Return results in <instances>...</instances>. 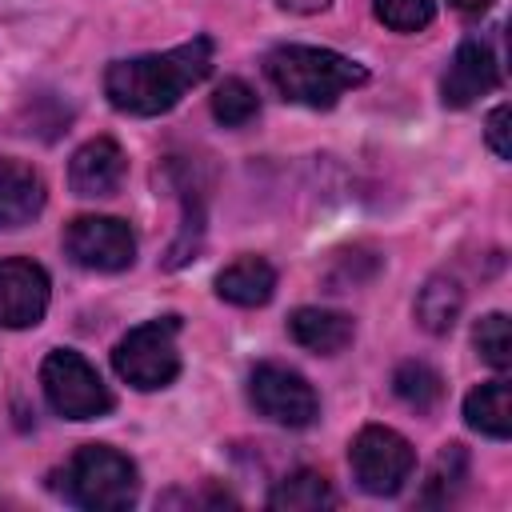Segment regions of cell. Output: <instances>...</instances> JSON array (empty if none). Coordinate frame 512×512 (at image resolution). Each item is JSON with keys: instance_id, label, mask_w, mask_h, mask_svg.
Returning a JSON list of instances; mask_svg holds the SVG:
<instances>
[{"instance_id": "6da1fadb", "label": "cell", "mask_w": 512, "mask_h": 512, "mask_svg": "<svg viewBox=\"0 0 512 512\" xmlns=\"http://www.w3.org/2000/svg\"><path fill=\"white\" fill-rule=\"evenodd\" d=\"M212 52H216L212 36H192L168 52L112 60L104 72V96L116 112L160 116V112L176 108L180 96L212 72Z\"/></svg>"}, {"instance_id": "7a4b0ae2", "label": "cell", "mask_w": 512, "mask_h": 512, "mask_svg": "<svg viewBox=\"0 0 512 512\" xmlns=\"http://www.w3.org/2000/svg\"><path fill=\"white\" fill-rule=\"evenodd\" d=\"M264 72L272 88L304 108H332L348 88H360L368 80V68L332 52V48H312V44H280L268 52Z\"/></svg>"}, {"instance_id": "3957f363", "label": "cell", "mask_w": 512, "mask_h": 512, "mask_svg": "<svg viewBox=\"0 0 512 512\" xmlns=\"http://www.w3.org/2000/svg\"><path fill=\"white\" fill-rule=\"evenodd\" d=\"M136 492H140L136 464L108 444L76 448L60 472V496L88 512H124L136 504Z\"/></svg>"}, {"instance_id": "277c9868", "label": "cell", "mask_w": 512, "mask_h": 512, "mask_svg": "<svg viewBox=\"0 0 512 512\" xmlns=\"http://www.w3.org/2000/svg\"><path fill=\"white\" fill-rule=\"evenodd\" d=\"M176 336H180V316H156L136 324L128 336H120V344L112 348V368L124 384H132L136 392H156L168 388L180 376V352H176Z\"/></svg>"}, {"instance_id": "5b68a950", "label": "cell", "mask_w": 512, "mask_h": 512, "mask_svg": "<svg viewBox=\"0 0 512 512\" xmlns=\"http://www.w3.org/2000/svg\"><path fill=\"white\" fill-rule=\"evenodd\" d=\"M40 388L56 416L64 420H100L112 412V392L100 372L72 348H56L40 364Z\"/></svg>"}, {"instance_id": "8992f818", "label": "cell", "mask_w": 512, "mask_h": 512, "mask_svg": "<svg viewBox=\"0 0 512 512\" xmlns=\"http://www.w3.org/2000/svg\"><path fill=\"white\" fill-rule=\"evenodd\" d=\"M348 464H352V480L368 496H396L416 468V452L396 428L368 424L352 436Z\"/></svg>"}, {"instance_id": "52a82bcc", "label": "cell", "mask_w": 512, "mask_h": 512, "mask_svg": "<svg viewBox=\"0 0 512 512\" xmlns=\"http://www.w3.org/2000/svg\"><path fill=\"white\" fill-rule=\"evenodd\" d=\"M248 400L264 420H272L280 428H308L320 416L316 388L296 368H284L272 360H264L248 372Z\"/></svg>"}, {"instance_id": "ba28073f", "label": "cell", "mask_w": 512, "mask_h": 512, "mask_svg": "<svg viewBox=\"0 0 512 512\" xmlns=\"http://www.w3.org/2000/svg\"><path fill=\"white\" fill-rule=\"evenodd\" d=\"M64 252L88 272H124L136 260V236L116 216H76L64 228Z\"/></svg>"}, {"instance_id": "9c48e42d", "label": "cell", "mask_w": 512, "mask_h": 512, "mask_svg": "<svg viewBox=\"0 0 512 512\" xmlns=\"http://www.w3.org/2000/svg\"><path fill=\"white\" fill-rule=\"evenodd\" d=\"M48 312V272L36 260H0V328H36Z\"/></svg>"}, {"instance_id": "30bf717a", "label": "cell", "mask_w": 512, "mask_h": 512, "mask_svg": "<svg viewBox=\"0 0 512 512\" xmlns=\"http://www.w3.org/2000/svg\"><path fill=\"white\" fill-rule=\"evenodd\" d=\"M500 84V64L484 40H464L452 52V64L440 80V100L448 108H468L472 100L488 96Z\"/></svg>"}, {"instance_id": "8fae6325", "label": "cell", "mask_w": 512, "mask_h": 512, "mask_svg": "<svg viewBox=\"0 0 512 512\" xmlns=\"http://www.w3.org/2000/svg\"><path fill=\"white\" fill-rule=\"evenodd\" d=\"M124 172H128L124 148L112 136H96V140L76 148V156L68 164V184H72L76 196L100 200V196H112L124 184Z\"/></svg>"}, {"instance_id": "7c38bea8", "label": "cell", "mask_w": 512, "mask_h": 512, "mask_svg": "<svg viewBox=\"0 0 512 512\" xmlns=\"http://www.w3.org/2000/svg\"><path fill=\"white\" fill-rule=\"evenodd\" d=\"M44 176L12 156H0V228H24L44 212Z\"/></svg>"}, {"instance_id": "4fadbf2b", "label": "cell", "mask_w": 512, "mask_h": 512, "mask_svg": "<svg viewBox=\"0 0 512 512\" xmlns=\"http://www.w3.org/2000/svg\"><path fill=\"white\" fill-rule=\"evenodd\" d=\"M164 172H168V184L184 196V224H180V236H176V244L168 248V260H164V268H180V264L196 260V252H200V244H204V192H200V184L192 180V168H188V164L168 160Z\"/></svg>"}, {"instance_id": "5bb4252c", "label": "cell", "mask_w": 512, "mask_h": 512, "mask_svg": "<svg viewBox=\"0 0 512 512\" xmlns=\"http://www.w3.org/2000/svg\"><path fill=\"white\" fill-rule=\"evenodd\" d=\"M288 332L300 348L316 352V356H336L352 344L356 328H352V316L344 312H332V308H296L288 316Z\"/></svg>"}, {"instance_id": "9a60e30c", "label": "cell", "mask_w": 512, "mask_h": 512, "mask_svg": "<svg viewBox=\"0 0 512 512\" xmlns=\"http://www.w3.org/2000/svg\"><path fill=\"white\" fill-rule=\"evenodd\" d=\"M276 292V268L264 256H240L216 276V296L236 308H260Z\"/></svg>"}, {"instance_id": "2e32d148", "label": "cell", "mask_w": 512, "mask_h": 512, "mask_svg": "<svg viewBox=\"0 0 512 512\" xmlns=\"http://www.w3.org/2000/svg\"><path fill=\"white\" fill-rule=\"evenodd\" d=\"M460 308H464V288L448 272L428 276L424 288L416 292V324L424 332H432V336L452 332V324L460 320Z\"/></svg>"}, {"instance_id": "e0dca14e", "label": "cell", "mask_w": 512, "mask_h": 512, "mask_svg": "<svg viewBox=\"0 0 512 512\" xmlns=\"http://www.w3.org/2000/svg\"><path fill=\"white\" fill-rule=\"evenodd\" d=\"M464 424L480 436L508 440L512 436V408H508V380L496 376L464 396Z\"/></svg>"}, {"instance_id": "ac0fdd59", "label": "cell", "mask_w": 512, "mask_h": 512, "mask_svg": "<svg viewBox=\"0 0 512 512\" xmlns=\"http://www.w3.org/2000/svg\"><path fill=\"white\" fill-rule=\"evenodd\" d=\"M332 504H336V492H332L328 476H320L312 468H296L292 476H284L268 492L272 512H320V508H332Z\"/></svg>"}, {"instance_id": "d6986e66", "label": "cell", "mask_w": 512, "mask_h": 512, "mask_svg": "<svg viewBox=\"0 0 512 512\" xmlns=\"http://www.w3.org/2000/svg\"><path fill=\"white\" fill-rule=\"evenodd\" d=\"M392 392L412 408V412H432L444 396V380L432 364L424 360H404L396 372H392Z\"/></svg>"}, {"instance_id": "ffe728a7", "label": "cell", "mask_w": 512, "mask_h": 512, "mask_svg": "<svg viewBox=\"0 0 512 512\" xmlns=\"http://www.w3.org/2000/svg\"><path fill=\"white\" fill-rule=\"evenodd\" d=\"M464 480H468V452H464V444H444L436 452L432 468H428L420 504H448V500H456Z\"/></svg>"}, {"instance_id": "44dd1931", "label": "cell", "mask_w": 512, "mask_h": 512, "mask_svg": "<svg viewBox=\"0 0 512 512\" xmlns=\"http://www.w3.org/2000/svg\"><path fill=\"white\" fill-rule=\"evenodd\" d=\"M260 112V96L244 84V80H224L216 92H212V116L224 124V128H244L252 124Z\"/></svg>"}, {"instance_id": "7402d4cb", "label": "cell", "mask_w": 512, "mask_h": 512, "mask_svg": "<svg viewBox=\"0 0 512 512\" xmlns=\"http://www.w3.org/2000/svg\"><path fill=\"white\" fill-rule=\"evenodd\" d=\"M472 344H476V356L488 364V368H496V372H504L508 364H512V340H508V316L504 312H488L476 328H472Z\"/></svg>"}, {"instance_id": "603a6c76", "label": "cell", "mask_w": 512, "mask_h": 512, "mask_svg": "<svg viewBox=\"0 0 512 512\" xmlns=\"http://www.w3.org/2000/svg\"><path fill=\"white\" fill-rule=\"evenodd\" d=\"M372 12L392 32H420L432 24L436 4L432 0H372Z\"/></svg>"}, {"instance_id": "cb8c5ba5", "label": "cell", "mask_w": 512, "mask_h": 512, "mask_svg": "<svg viewBox=\"0 0 512 512\" xmlns=\"http://www.w3.org/2000/svg\"><path fill=\"white\" fill-rule=\"evenodd\" d=\"M508 116H512L508 104H496V108L488 112V124H484V128H488V132H484V136H488V148H492L500 160L512 156V144H508Z\"/></svg>"}, {"instance_id": "d4e9b609", "label": "cell", "mask_w": 512, "mask_h": 512, "mask_svg": "<svg viewBox=\"0 0 512 512\" xmlns=\"http://www.w3.org/2000/svg\"><path fill=\"white\" fill-rule=\"evenodd\" d=\"M280 8H288V12H300V16H312V12H320V8H328L332 0H276Z\"/></svg>"}, {"instance_id": "484cf974", "label": "cell", "mask_w": 512, "mask_h": 512, "mask_svg": "<svg viewBox=\"0 0 512 512\" xmlns=\"http://www.w3.org/2000/svg\"><path fill=\"white\" fill-rule=\"evenodd\" d=\"M448 4H456L460 12H484L492 0H448Z\"/></svg>"}]
</instances>
